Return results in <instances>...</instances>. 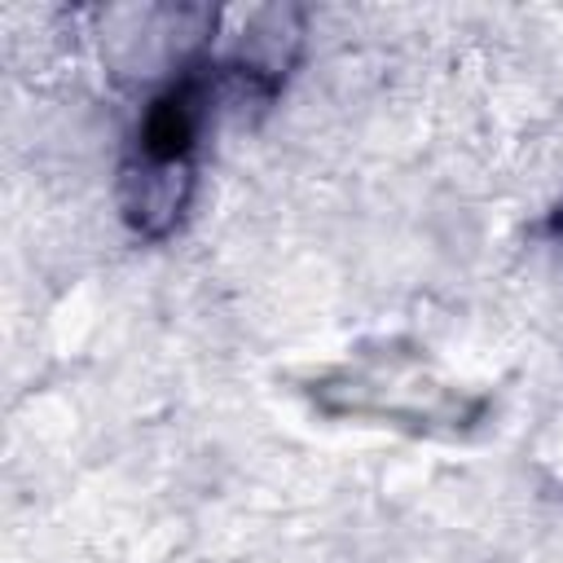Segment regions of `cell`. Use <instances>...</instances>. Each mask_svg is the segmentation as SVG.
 Segmentation results:
<instances>
[{
	"label": "cell",
	"instance_id": "6da1fadb",
	"mask_svg": "<svg viewBox=\"0 0 563 563\" xmlns=\"http://www.w3.org/2000/svg\"><path fill=\"white\" fill-rule=\"evenodd\" d=\"M299 13L260 9L233 48L202 44L180 57L176 75L145 97L128 154L119 167V211L141 238H167L180 229L202 167V145L229 110L268 106L299 48Z\"/></svg>",
	"mask_w": 563,
	"mask_h": 563
},
{
	"label": "cell",
	"instance_id": "7a4b0ae2",
	"mask_svg": "<svg viewBox=\"0 0 563 563\" xmlns=\"http://www.w3.org/2000/svg\"><path fill=\"white\" fill-rule=\"evenodd\" d=\"M554 238H559V246H563V207H559V216H554Z\"/></svg>",
	"mask_w": 563,
	"mask_h": 563
}]
</instances>
